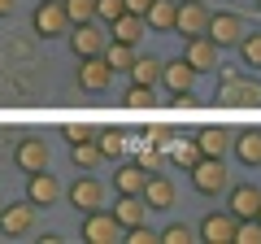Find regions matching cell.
I'll return each instance as SVG.
<instances>
[{
	"label": "cell",
	"instance_id": "cell-1",
	"mask_svg": "<svg viewBox=\"0 0 261 244\" xmlns=\"http://www.w3.org/2000/svg\"><path fill=\"white\" fill-rule=\"evenodd\" d=\"M31 27H35L39 39H61L65 31L74 27V22H70V13H65L61 0H39V5H35V18H31Z\"/></svg>",
	"mask_w": 261,
	"mask_h": 244
},
{
	"label": "cell",
	"instance_id": "cell-2",
	"mask_svg": "<svg viewBox=\"0 0 261 244\" xmlns=\"http://www.w3.org/2000/svg\"><path fill=\"white\" fill-rule=\"evenodd\" d=\"M65 39H70L74 57H100L105 44H109V31H105L96 18H87V22H74V27L65 31Z\"/></svg>",
	"mask_w": 261,
	"mask_h": 244
},
{
	"label": "cell",
	"instance_id": "cell-3",
	"mask_svg": "<svg viewBox=\"0 0 261 244\" xmlns=\"http://www.w3.org/2000/svg\"><path fill=\"white\" fill-rule=\"evenodd\" d=\"M187 170H192V188L200 192V197H218V192H226V166H222V157H196Z\"/></svg>",
	"mask_w": 261,
	"mask_h": 244
},
{
	"label": "cell",
	"instance_id": "cell-4",
	"mask_svg": "<svg viewBox=\"0 0 261 244\" xmlns=\"http://www.w3.org/2000/svg\"><path fill=\"white\" fill-rule=\"evenodd\" d=\"M61 197L70 201L79 214H92V209H100V205H105V183H100V179H92V170H83V175H79L74 183L61 192Z\"/></svg>",
	"mask_w": 261,
	"mask_h": 244
},
{
	"label": "cell",
	"instance_id": "cell-5",
	"mask_svg": "<svg viewBox=\"0 0 261 244\" xmlns=\"http://www.w3.org/2000/svg\"><path fill=\"white\" fill-rule=\"evenodd\" d=\"M79 235H83V240H92V244H122V223L100 205V209H92V214H83Z\"/></svg>",
	"mask_w": 261,
	"mask_h": 244
},
{
	"label": "cell",
	"instance_id": "cell-6",
	"mask_svg": "<svg viewBox=\"0 0 261 244\" xmlns=\"http://www.w3.org/2000/svg\"><path fill=\"white\" fill-rule=\"evenodd\" d=\"M209 27V5L205 0H178V9H174V35L192 39V35H205Z\"/></svg>",
	"mask_w": 261,
	"mask_h": 244
},
{
	"label": "cell",
	"instance_id": "cell-7",
	"mask_svg": "<svg viewBox=\"0 0 261 244\" xmlns=\"http://www.w3.org/2000/svg\"><path fill=\"white\" fill-rule=\"evenodd\" d=\"M244 31H248V27H244V18H240V13L222 9V13H209V27H205V35L214 39L218 48H235V44L244 39Z\"/></svg>",
	"mask_w": 261,
	"mask_h": 244
},
{
	"label": "cell",
	"instance_id": "cell-8",
	"mask_svg": "<svg viewBox=\"0 0 261 244\" xmlns=\"http://www.w3.org/2000/svg\"><path fill=\"white\" fill-rule=\"evenodd\" d=\"M218 53H222V48H218L209 35L183 39V61L196 70V75H214V70H218Z\"/></svg>",
	"mask_w": 261,
	"mask_h": 244
},
{
	"label": "cell",
	"instance_id": "cell-9",
	"mask_svg": "<svg viewBox=\"0 0 261 244\" xmlns=\"http://www.w3.org/2000/svg\"><path fill=\"white\" fill-rule=\"evenodd\" d=\"M35 214H39V209L31 205V201L5 205V209H0V231L9 235V240H22V235H31V231H35Z\"/></svg>",
	"mask_w": 261,
	"mask_h": 244
},
{
	"label": "cell",
	"instance_id": "cell-10",
	"mask_svg": "<svg viewBox=\"0 0 261 244\" xmlns=\"http://www.w3.org/2000/svg\"><path fill=\"white\" fill-rule=\"evenodd\" d=\"M61 183H57V175H53V170H35V175H27V201H31V205H35V209H44V205H57V201H61Z\"/></svg>",
	"mask_w": 261,
	"mask_h": 244
},
{
	"label": "cell",
	"instance_id": "cell-11",
	"mask_svg": "<svg viewBox=\"0 0 261 244\" xmlns=\"http://www.w3.org/2000/svg\"><path fill=\"white\" fill-rule=\"evenodd\" d=\"M13 161H18L22 175H35V170H44L48 161H53V153H48V140H44V135H27V140H18V153H13Z\"/></svg>",
	"mask_w": 261,
	"mask_h": 244
},
{
	"label": "cell",
	"instance_id": "cell-12",
	"mask_svg": "<svg viewBox=\"0 0 261 244\" xmlns=\"http://www.w3.org/2000/svg\"><path fill=\"white\" fill-rule=\"evenodd\" d=\"M218 105H261V87L252 83V79L222 75V83H218Z\"/></svg>",
	"mask_w": 261,
	"mask_h": 244
},
{
	"label": "cell",
	"instance_id": "cell-13",
	"mask_svg": "<svg viewBox=\"0 0 261 244\" xmlns=\"http://www.w3.org/2000/svg\"><path fill=\"white\" fill-rule=\"evenodd\" d=\"M140 197H144V205H148V209L166 214V209H174L178 192H174V183H170L166 175H148V179H144V188H140Z\"/></svg>",
	"mask_w": 261,
	"mask_h": 244
},
{
	"label": "cell",
	"instance_id": "cell-14",
	"mask_svg": "<svg viewBox=\"0 0 261 244\" xmlns=\"http://www.w3.org/2000/svg\"><path fill=\"white\" fill-rule=\"evenodd\" d=\"M235 223H240L235 214H205V218H200V227H196V240H205V244H231L235 240Z\"/></svg>",
	"mask_w": 261,
	"mask_h": 244
},
{
	"label": "cell",
	"instance_id": "cell-15",
	"mask_svg": "<svg viewBox=\"0 0 261 244\" xmlns=\"http://www.w3.org/2000/svg\"><path fill=\"white\" fill-rule=\"evenodd\" d=\"M113 83V70L105 66V57H79V87L83 92H105Z\"/></svg>",
	"mask_w": 261,
	"mask_h": 244
},
{
	"label": "cell",
	"instance_id": "cell-16",
	"mask_svg": "<svg viewBox=\"0 0 261 244\" xmlns=\"http://www.w3.org/2000/svg\"><path fill=\"white\" fill-rule=\"evenodd\" d=\"M109 214L118 218V223H122V231H126V227H140V223H148V214H152V209L144 205V197H130V192H118V205H113Z\"/></svg>",
	"mask_w": 261,
	"mask_h": 244
},
{
	"label": "cell",
	"instance_id": "cell-17",
	"mask_svg": "<svg viewBox=\"0 0 261 244\" xmlns=\"http://www.w3.org/2000/svg\"><path fill=\"white\" fill-rule=\"evenodd\" d=\"M161 83H166L174 96H187V92H192V83H196V70L187 66L183 57H174V61H161Z\"/></svg>",
	"mask_w": 261,
	"mask_h": 244
},
{
	"label": "cell",
	"instance_id": "cell-18",
	"mask_svg": "<svg viewBox=\"0 0 261 244\" xmlns=\"http://www.w3.org/2000/svg\"><path fill=\"white\" fill-rule=\"evenodd\" d=\"M192 144H196L200 157H226V149H231V131H226V127H200Z\"/></svg>",
	"mask_w": 261,
	"mask_h": 244
},
{
	"label": "cell",
	"instance_id": "cell-19",
	"mask_svg": "<svg viewBox=\"0 0 261 244\" xmlns=\"http://www.w3.org/2000/svg\"><path fill=\"white\" fill-rule=\"evenodd\" d=\"M144 18L140 13H118V18L109 22V39H118V44H130V48H140V39H144Z\"/></svg>",
	"mask_w": 261,
	"mask_h": 244
},
{
	"label": "cell",
	"instance_id": "cell-20",
	"mask_svg": "<svg viewBox=\"0 0 261 244\" xmlns=\"http://www.w3.org/2000/svg\"><path fill=\"white\" fill-rule=\"evenodd\" d=\"M257 209H261V188H252V183H235L226 214H235V218H257Z\"/></svg>",
	"mask_w": 261,
	"mask_h": 244
},
{
	"label": "cell",
	"instance_id": "cell-21",
	"mask_svg": "<svg viewBox=\"0 0 261 244\" xmlns=\"http://www.w3.org/2000/svg\"><path fill=\"white\" fill-rule=\"evenodd\" d=\"M231 149H235V157H240L244 166H261V131H257V127L235 131L231 135Z\"/></svg>",
	"mask_w": 261,
	"mask_h": 244
},
{
	"label": "cell",
	"instance_id": "cell-22",
	"mask_svg": "<svg viewBox=\"0 0 261 244\" xmlns=\"http://www.w3.org/2000/svg\"><path fill=\"white\" fill-rule=\"evenodd\" d=\"M144 179H148V170H144L140 161H122V166L113 170V192H130V197H140Z\"/></svg>",
	"mask_w": 261,
	"mask_h": 244
},
{
	"label": "cell",
	"instance_id": "cell-23",
	"mask_svg": "<svg viewBox=\"0 0 261 244\" xmlns=\"http://www.w3.org/2000/svg\"><path fill=\"white\" fill-rule=\"evenodd\" d=\"M174 9H178V0H152L144 9V27L148 31H174Z\"/></svg>",
	"mask_w": 261,
	"mask_h": 244
},
{
	"label": "cell",
	"instance_id": "cell-24",
	"mask_svg": "<svg viewBox=\"0 0 261 244\" xmlns=\"http://www.w3.org/2000/svg\"><path fill=\"white\" fill-rule=\"evenodd\" d=\"M126 75H130V83L157 87V83H161V61H157V57H140V53H135V61H130Z\"/></svg>",
	"mask_w": 261,
	"mask_h": 244
},
{
	"label": "cell",
	"instance_id": "cell-25",
	"mask_svg": "<svg viewBox=\"0 0 261 244\" xmlns=\"http://www.w3.org/2000/svg\"><path fill=\"white\" fill-rule=\"evenodd\" d=\"M96 144H100V157L105 161H122V153H126V131H118V127H105V131H96Z\"/></svg>",
	"mask_w": 261,
	"mask_h": 244
},
{
	"label": "cell",
	"instance_id": "cell-26",
	"mask_svg": "<svg viewBox=\"0 0 261 244\" xmlns=\"http://www.w3.org/2000/svg\"><path fill=\"white\" fill-rule=\"evenodd\" d=\"M70 161H74V166L79 170H96V166H100V144H96V135H92V140H79V144H70Z\"/></svg>",
	"mask_w": 261,
	"mask_h": 244
},
{
	"label": "cell",
	"instance_id": "cell-27",
	"mask_svg": "<svg viewBox=\"0 0 261 244\" xmlns=\"http://www.w3.org/2000/svg\"><path fill=\"white\" fill-rule=\"evenodd\" d=\"M100 57H105V66L118 75V70H130V61H135V48H130V44H118V39H109Z\"/></svg>",
	"mask_w": 261,
	"mask_h": 244
},
{
	"label": "cell",
	"instance_id": "cell-28",
	"mask_svg": "<svg viewBox=\"0 0 261 244\" xmlns=\"http://www.w3.org/2000/svg\"><path fill=\"white\" fill-rule=\"evenodd\" d=\"M235 48H240L244 66H261V31H244V39Z\"/></svg>",
	"mask_w": 261,
	"mask_h": 244
},
{
	"label": "cell",
	"instance_id": "cell-29",
	"mask_svg": "<svg viewBox=\"0 0 261 244\" xmlns=\"http://www.w3.org/2000/svg\"><path fill=\"white\" fill-rule=\"evenodd\" d=\"M231 244H261V223H257V218H240Z\"/></svg>",
	"mask_w": 261,
	"mask_h": 244
},
{
	"label": "cell",
	"instance_id": "cell-30",
	"mask_svg": "<svg viewBox=\"0 0 261 244\" xmlns=\"http://www.w3.org/2000/svg\"><path fill=\"white\" fill-rule=\"evenodd\" d=\"M157 240H161V244H192L196 231H192V223H170L166 231L157 235Z\"/></svg>",
	"mask_w": 261,
	"mask_h": 244
},
{
	"label": "cell",
	"instance_id": "cell-31",
	"mask_svg": "<svg viewBox=\"0 0 261 244\" xmlns=\"http://www.w3.org/2000/svg\"><path fill=\"white\" fill-rule=\"evenodd\" d=\"M61 5H65V13H70V22L96 18V0H61Z\"/></svg>",
	"mask_w": 261,
	"mask_h": 244
},
{
	"label": "cell",
	"instance_id": "cell-32",
	"mask_svg": "<svg viewBox=\"0 0 261 244\" xmlns=\"http://www.w3.org/2000/svg\"><path fill=\"white\" fill-rule=\"evenodd\" d=\"M152 92H157V87L130 83V92H126V105H130V109H144V105H152V101H157V96H152Z\"/></svg>",
	"mask_w": 261,
	"mask_h": 244
},
{
	"label": "cell",
	"instance_id": "cell-33",
	"mask_svg": "<svg viewBox=\"0 0 261 244\" xmlns=\"http://www.w3.org/2000/svg\"><path fill=\"white\" fill-rule=\"evenodd\" d=\"M122 240H126V244H157V231H152L148 223H140V227H126Z\"/></svg>",
	"mask_w": 261,
	"mask_h": 244
},
{
	"label": "cell",
	"instance_id": "cell-34",
	"mask_svg": "<svg viewBox=\"0 0 261 244\" xmlns=\"http://www.w3.org/2000/svg\"><path fill=\"white\" fill-rule=\"evenodd\" d=\"M118 13H126V9H122V0H96V22H105V27H109Z\"/></svg>",
	"mask_w": 261,
	"mask_h": 244
},
{
	"label": "cell",
	"instance_id": "cell-35",
	"mask_svg": "<svg viewBox=\"0 0 261 244\" xmlns=\"http://www.w3.org/2000/svg\"><path fill=\"white\" fill-rule=\"evenodd\" d=\"M61 135H65V140H70V144H79V140H92V127H83V122H70V127H61Z\"/></svg>",
	"mask_w": 261,
	"mask_h": 244
},
{
	"label": "cell",
	"instance_id": "cell-36",
	"mask_svg": "<svg viewBox=\"0 0 261 244\" xmlns=\"http://www.w3.org/2000/svg\"><path fill=\"white\" fill-rule=\"evenodd\" d=\"M170 157H174L178 166H192V161L200 157V153H196V144H174V149H170Z\"/></svg>",
	"mask_w": 261,
	"mask_h": 244
},
{
	"label": "cell",
	"instance_id": "cell-37",
	"mask_svg": "<svg viewBox=\"0 0 261 244\" xmlns=\"http://www.w3.org/2000/svg\"><path fill=\"white\" fill-rule=\"evenodd\" d=\"M148 5H152V0H122V9H126V13H140V18H144Z\"/></svg>",
	"mask_w": 261,
	"mask_h": 244
},
{
	"label": "cell",
	"instance_id": "cell-38",
	"mask_svg": "<svg viewBox=\"0 0 261 244\" xmlns=\"http://www.w3.org/2000/svg\"><path fill=\"white\" fill-rule=\"evenodd\" d=\"M13 9H18V0H0V18H9Z\"/></svg>",
	"mask_w": 261,
	"mask_h": 244
},
{
	"label": "cell",
	"instance_id": "cell-39",
	"mask_svg": "<svg viewBox=\"0 0 261 244\" xmlns=\"http://www.w3.org/2000/svg\"><path fill=\"white\" fill-rule=\"evenodd\" d=\"M257 223H261V209H257Z\"/></svg>",
	"mask_w": 261,
	"mask_h": 244
},
{
	"label": "cell",
	"instance_id": "cell-40",
	"mask_svg": "<svg viewBox=\"0 0 261 244\" xmlns=\"http://www.w3.org/2000/svg\"><path fill=\"white\" fill-rule=\"evenodd\" d=\"M257 9H261V0H257Z\"/></svg>",
	"mask_w": 261,
	"mask_h": 244
}]
</instances>
